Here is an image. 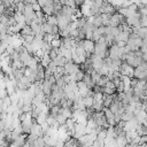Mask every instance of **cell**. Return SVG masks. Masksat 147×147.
I'll return each instance as SVG.
<instances>
[{"label":"cell","mask_w":147,"mask_h":147,"mask_svg":"<svg viewBox=\"0 0 147 147\" xmlns=\"http://www.w3.org/2000/svg\"><path fill=\"white\" fill-rule=\"evenodd\" d=\"M30 26H31V29H32L34 36L38 34V33H41V32H42V31H41V24L37 23L36 21H32V23L30 24Z\"/></svg>","instance_id":"cell-15"},{"label":"cell","mask_w":147,"mask_h":147,"mask_svg":"<svg viewBox=\"0 0 147 147\" xmlns=\"http://www.w3.org/2000/svg\"><path fill=\"white\" fill-rule=\"evenodd\" d=\"M60 1L63 6H69V7H72V8H79V7H77L75 0H60Z\"/></svg>","instance_id":"cell-28"},{"label":"cell","mask_w":147,"mask_h":147,"mask_svg":"<svg viewBox=\"0 0 147 147\" xmlns=\"http://www.w3.org/2000/svg\"><path fill=\"white\" fill-rule=\"evenodd\" d=\"M21 34H34V33H33V31H32V29H31L30 25H25V26L22 29Z\"/></svg>","instance_id":"cell-37"},{"label":"cell","mask_w":147,"mask_h":147,"mask_svg":"<svg viewBox=\"0 0 147 147\" xmlns=\"http://www.w3.org/2000/svg\"><path fill=\"white\" fill-rule=\"evenodd\" d=\"M72 108H62V110H61V114H63L67 118H70V117H72Z\"/></svg>","instance_id":"cell-31"},{"label":"cell","mask_w":147,"mask_h":147,"mask_svg":"<svg viewBox=\"0 0 147 147\" xmlns=\"http://www.w3.org/2000/svg\"><path fill=\"white\" fill-rule=\"evenodd\" d=\"M55 85H56V86H59V87H62V88L65 86V82H64L63 76H61V77L56 78V83H55Z\"/></svg>","instance_id":"cell-39"},{"label":"cell","mask_w":147,"mask_h":147,"mask_svg":"<svg viewBox=\"0 0 147 147\" xmlns=\"http://www.w3.org/2000/svg\"><path fill=\"white\" fill-rule=\"evenodd\" d=\"M114 99H113V94H103V107H110V105L113 103Z\"/></svg>","instance_id":"cell-18"},{"label":"cell","mask_w":147,"mask_h":147,"mask_svg":"<svg viewBox=\"0 0 147 147\" xmlns=\"http://www.w3.org/2000/svg\"><path fill=\"white\" fill-rule=\"evenodd\" d=\"M108 80H109V78L107 77V76H101V78L99 79V82L96 83L99 86H101V87H105L106 86V84L108 83Z\"/></svg>","instance_id":"cell-36"},{"label":"cell","mask_w":147,"mask_h":147,"mask_svg":"<svg viewBox=\"0 0 147 147\" xmlns=\"http://www.w3.org/2000/svg\"><path fill=\"white\" fill-rule=\"evenodd\" d=\"M42 11H44L47 16H49V15H54V9H53V6H52V5L44 7V8H42Z\"/></svg>","instance_id":"cell-34"},{"label":"cell","mask_w":147,"mask_h":147,"mask_svg":"<svg viewBox=\"0 0 147 147\" xmlns=\"http://www.w3.org/2000/svg\"><path fill=\"white\" fill-rule=\"evenodd\" d=\"M80 69L79 64H76L72 60H69L65 62L64 64V75H71V74H76L78 70Z\"/></svg>","instance_id":"cell-2"},{"label":"cell","mask_w":147,"mask_h":147,"mask_svg":"<svg viewBox=\"0 0 147 147\" xmlns=\"http://www.w3.org/2000/svg\"><path fill=\"white\" fill-rule=\"evenodd\" d=\"M147 144V134H142L140 136V145Z\"/></svg>","instance_id":"cell-44"},{"label":"cell","mask_w":147,"mask_h":147,"mask_svg":"<svg viewBox=\"0 0 147 147\" xmlns=\"http://www.w3.org/2000/svg\"><path fill=\"white\" fill-rule=\"evenodd\" d=\"M121 79H122L123 85H124V92H126L130 88H132L131 87V77H129V76H121Z\"/></svg>","instance_id":"cell-13"},{"label":"cell","mask_w":147,"mask_h":147,"mask_svg":"<svg viewBox=\"0 0 147 147\" xmlns=\"http://www.w3.org/2000/svg\"><path fill=\"white\" fill-rule=\"evenodd\" d=\"M93 24L95 28H99L102 25V18H101V14H98L95 16H93Z\"/></svg>","instance_id":"cell-26"},{"label":"cell","mask_w":147,"mask_h":147,"mask_svg":"<svg viewBox=\"0 0 147 147\" xmlns=\"http://www.w3.org/2000/svg\"><path fill=\"white\" fill-rule=\"evenodd\" d=\"M21 38L23 40V44H31L34 40V34H21Z\"/></svg>","instance_id":"cell-19"},{"label":"cell","mask_w":147,"mask_h":147,"mask_svg":"<svg viewBox=\"0 0 147 147\" xmlns=\"http://www.w3.org/2000/svg\"><path fill=\"white\" fill-rule=\"evenodd\" d=\"M115 92H116L115 88H110V87H107V86L102 87V93L103 94H114Z\"/></svg>","instance_id":"cell-40"},{"label":"cell","mask_w":147,"mask_h":147,"mask_svg":"<svg viewBox=\"0 0 147 147\" xmlns=\"http://www.w3.org/2000/svg\"><path fill=\"white\" fill-rule=\"evenodd\" d=\"M119 72L122 76H129V77H133V72H134V68L132 65H130L126 61H123L122 62V65H121V69H119Z\"/></svg>","instance_id":"cell-3"},{"label":"cell","mask_w":147,"mask_h":147,"mask_svg":"<svg viewBox=\"0 0 147 147\" xmlns=\"http://www.w3.org/2000/svg\"><path fill=\"white\" fill-rule=\"evenodd\" d=\"M51 46L54 47V48H60V47L62 46L61 38H54V39L51 41Z\"/></svg>","instance_id":"cell-29"},{"label":"cell","mask_w":147,"mask_h":147,"mask_svg":"<svg viewBox=\"0 0 147 147\" xmlns=\"http://www.w3.org/2000/svg\"><path fill=\"white\" fill-rule=\"evenodd\" d=\"M91 77H92L93 82L96 84V83L99 82V79L101 78V75L99 74V71H96V70H92V71H91Z\"/></svg>","instance_id":"cell-30"},{"label":"cell","mask_w":147,"mask_h":147,"mask_svg":"<svg viewBox=\"0 0 147 147\" xmlns=\"http://www.w3.org/2000/svg\"><path fill=\"white\" fill-rule=\"evenodd\" d=\"M48 54H49V56H51V59H52V61L59 55V48H54V47H52L51 48V51L48 52Z\"/></svg>","instance_id":"cell-38"},{"label":"cell","mask_w":147,"mask_h":147,"mask_svg":"<svg viewBox=\"0 0 147 147\" xmlns=\"http://www.w3.org/2000/svg\"><path fill=\"white\" fill-rule=\"evenodd\" d=\"M133 77L139 79V80H145L147 78V70H144L140 67H137V68H134Z\"/></svg>","instance_id":"cell-8"},{"label":"cell","mask_w":147,"mask_h":147,"mask_svg":"<svg viewBox=\"0 0 147 147\" xmlns=\"http://www.w3.org/2000/svg\"><path fill=\"white\" fill-rule=\"evenodd\" d=\"M46 22H47L48 24H51L52 26L57 25V17H56V15H49V16H47Z\"/></svg>","instance_id":"cell-25"},{"label":"cell","mask_w":147,"mask_h":147,"mask_svg":"<svg viewBox=\"0 0 147 147\" xmlns=\"http://www.w3.org/2000/svg\"><path fill=\"white\" fill-rule=\"evenodd\" d=\"M139 134L137 133V131H126L125 132V137H126V140H127V144L129 142H132Z\"/></svg>","instance_id":"cell-17"},{"label":"cell","mask_w":147,"mask_h":147,"mask_svg":"<svg viewBox=\"0 0 147 147\" xmlns=\"http://www.w3.org/2000/svg\"><path fill=\"white\" fill-rule=\"evenodd\" d=\"M136 118H137V121H138L139 124H142V123L145 122V119L147 118V114H146V111H145V110L139 111V113L136 115Z\"/></svg>","instance_id":"cell-21"},{"label":"cell","mask_w":147,"mask_h":147,"mask_svg":"<svg viewBox=\"0 0 147 147\" xmlns=\"http://www.w3.org/2000/svg\"><path fill=\"white\" fill-rule=\"evenodd\" d=\"M2 101H3V105H5L6 108H8L9 106H11V99H10V95H6V96L2 99Z\"/></svg>","instance_id":"cell-41"},{"label":"cell","mask_w":147,"mask_h":147,"mask_svg":"<svg viewBox=\"0 0 147 147\" xmlns=\"http://www.w3.org/2000/svg\"><path fill=\"white\" fill-rule=\"evenodd\" d=\"M117 11V9H116V7L115 6H113L110 2H108V1H105L103 2V5L101 6V8H100V14H114V13H116Z\"/></svg>","instance_id":"cell-5"},{"label":"cell","mask_w":147,"mask_h":147,"mask_svg":"<svg viewBox=\"0 0 147 147\" xmlns=\"http://www.w3.org/2000/svg\"><path fill=\"white\" fill-rule=\"evenodd\" d=\"M67 61H68V60H67L64 56H62V55H57V56L53 60V62H54L57 67H64V64H65Z\"/></svg>","instance_id":"cell-14"},{"label":"cell","mask_w":147,"mask_h":147,"mask_svg":"<svg viewBox=\"0 0 147 147\" xmlns=\"http://www.w3.org/2000/svg\"><path fill=\"white\" fill-rule=\"evenodd\" d=\"M56 121H57V123L60 124V125H63V124H65V122H67V117L63 115V114H57V116H56Z\"/></svg>","instance_id":"cell-35"},{"label":"cell","mask_w":147,"mask_h":147,"mask_svg":"<svg viewBox=\"0 0 147 147\" xmlns=\"http://www.w3.org/2000/svg\"><path fill=\"white\" fill-rule=\"evenodd\" d=\"M32 8H33L34 11H39V10H41V7H40V5L38 3V1L34 2V3H32Z\"/></svg>","instance_id":"cell-43"},{"label":"cell","mask_w":147,"mask_h":147,"mask_svg":"<svg viewBox=\"0 0 147 147\" xmlns=\"http://www.w3.org/2000/svg\"><path fill=\"white\" fill-rule=\"evenodd\" d=\"M56 17H57V26H59V29H60V30L68 28V26L72 23V21H74V20H72V17L67 16V15H64V14H62V13L57 14V15H56Z\"/></svg>","instance_id":"cell-1"},{"label":"cell","mask_w":147,"mask_h":147,"mask_svg":"<svg viewBox=\"0 0 147 147\" xmlns=\"http://www.w3.org/2000/svg\"><path fill=\"white\" fill-rule=\"evenodd\" d=\"M84 102H85V106H86V109L87 108H92L93 107V103H94V95H87L84 98Z\"/></svg>","instance_id":"cell-20"},{"label":"cell","mask_w":147,"mask_h":147,"mask_svg":"<svg viewBox=\"0 0 147 147\" xmlns=\"http://www.w3.org/2000/svg\"><path fill=\"white\" fill-rule=\"evenodd\" d=\"M41 91L46 96H49L52 94V91H53V84L48 79L42 80L41 82Z\"/></svg>","instance_id":"cell-7"},{"label":"cell","mask_w":147,"mask_h":147,"mask_svg":"<svg viewBox=\"0 0 147 147\" xmlns=\"http://www.w3.org/2000/svg\"><path fill=\"white\" fill-rule=\"evenodd\" d=\"M140 17H141V15L137 11L126 17V23L130 26H140Z\"/></svg>","instance_id":"cell-4"},{"label":"cell","mask_w":147,"mask_h":147,"mask_svg":"<svg viewBox=\"0 0 147 147\" xmlns=\"http://www.w3.org/2000/svg\"><path fill=\"white\" fill-rule=\"evenodd\" d=\"M51 62H52V59H51L49 54H48V53H44L42 57L40 59V64H42L45 68H47V65H48Z\"/></svg>","instance_id":"cell-16"},{"label":"cell","mask_w":147,"mask_h":147,"mask_svg":"<svg viewBox=\"0 0 147 147\" xmlns=\"http://www.w3.org/2000/svg\"><path fill=\"white\" fill-rule=\"evenodd\" d=\"M140 26L147 28V15H141V17H140Z\"/></svg>","instance_id":"cell-42"},{"label":"cell","mask_w":147,"mask_h":147,"mask_svg":"<svg viewBox=\"0 0 147 147\" xmlns=\"http://www.w3.org/2000/svg\"><path fill=\"white\" fill-rule=\"evenodd\" d=\"M129 36H130V33H127V32H125V31H122V32H119V33L115 37V42H117V41L127 42V40H129Z\"/></svg>","instance_id":"cell-12"},{"label":"cell","mask_w":147,"mask_h":147,"mask_svg":"<svg viewBox=\"0 0 147 147\" xmlns=\"http://www.w3.org/2000/svg\"><path fill=\"white\" fill-rule=\"evenodd\" d=\"M30 133H32V134H34V136H37V137H42L45 133H44V131H42V129H41V125L40 124H38L37 122H36V119H34V122H33V124H32V127H31V132Z\"/></svg>","instance_id":"cell-9"},{"label":"cell","mask_w":147,"mask_h":147,"mask_svg":"<svg viewBox=\"0 0 147 147\" xmlns=\"http://www.w3.org/2000/svg\"><path fill=\"white\" fill-rule=\"evenodd\" d=\"M103 114H105V116H106V118L107 119H109V118H113V117H115L114 116V113L110 110V108H108V107H103Z\"/></svg>","instance_id":"cell-32"},{"label":"cell","mask_w":147,"mask_h":147,"mask_svg":"<svg viewBox=\"0 0 147 147\" xmlns=\"http://www.w3.org/2000/svg\"><path fill=\"white\" fill-rule=\"evenodd\" d=\"M116 144H117V147H126L127 145V140H126V137H125V133L124 134H118L116 138Z\"/></svg>","instance_id":"cell-11"},{"label":"cell","mask_w":147,"mask_h":147,"mask_svg":"<svg viewBox=\"0 0 147 147\" xmlns=\"http://www.w3.org/2000/svg\"><path fill=\"white\" fill-rule=\"evenodd\" d=\"M45 71H46V68L42 65V64H38V68H37V82H42L45 80Z\"/></svg>","instance_id":"cell-10"},{"label":"cell","mask_w":147,"mask_h":147,"mask_svg":"<svg viewBox=\"0 0 147 147\" xmlns=\"http://www.w3.org/2000/svg\"><path fill=\"white\" fill-rule=\"evenodd\" d=\"M83 47H84V49L86 51V53H87V55H88V57H90V55L94 53L95 42H94L93 40H91V39H84V41H83Z\"/></svg>","instance_id":"cell-6"},{"label":"cell","mask_w":147,"mask_h":147,"mask_svg":"<svg viewBox=\"0 0 147 147\" xmlns=\"http://www.w3.org/2000/svg\"><path fill=\"white\" fill-rule=\"evenodd\" d=\"M52 29H53V26L51 24H48L47 22H44L41 24V31L44 33H51L52 34Z\"/></svg>","instance_id":"cell-23"},{"label":"cell","mask_w":147,"mask_h":147,"mask_svg":"<svg viewBox=\"0 0 147 147\" xmlns=\"http://www.w3.org/2000/svg\"><path fill=\"white\" fill-rule=\"evenodd\" d=\"M145 95H146V98H147V88H146V91H145Z\"/></svg>","instance_id":"cell-46"},{"label":"cell","mask_w":147,"mask_h":147,"mask_svg":"<svg viewBox=\"0 0 147 147\" xmlns=\"http://www.w3.org/2000/svg\"><path fill=\"white\" fill-rule=\"evenodd\" d=\"M133 117H134V114H133L132 111H127V110H125V111L123 113V115H122V121L127 122V121H131Z\"/></svg>","instance_id":"cell-24"},{"label":"cell","mask_w":147,"mask_h":147,"mask_svg":"<svg viewBox=\"0 0 147 147\" xmlns=\"http://www.w3.org/2000/svg\"><path fill=\"white\" fill-rule=\"evenodd\" d=\"M47 114H45V113H40L38 116H37V118H36V122L38 123V124H42V123H45L46 122V119H47Z\"/></svg>","instance_id":"cell-27"},{"label":"cell","mask_w":147,"mask_h":147,"mask_svg":"<svg viewBox=\"0 0 147 147\" xmlns=\"http://www.w3.org/2000/svg\"><path fill=\"white\" fill-rule=\"evenodd\" d=\"M145 111H146V114H147V107H146V109H145Z\"/></svg>","instance_id":"cell-47"},{"label":"cell","mask_w":147,"mask_h":147,"mask_svg":"<svg viewBox=\"0 0 147 147\" xmlns=\"http://www.w3.org/2000/svg\"><path fill=\"white\" fill-rule=\"evenodd\" d=\"M74 75H75V80H76V82H80V80H83L85 72H84L82 69H79V70H78L76 74H74Z\"/></svg>","instance_id":"cell-33"},{"label":"cell","mask_w":147,"mask_h":147,"mask_svg":"<svg viewBox=\"0 0 147 147\" xmlns=\"http://www.w3.org/2000/svg\"><path fill=\"white\" fill-rule=\"evenodd\" d=\"M23 1H24L25 3H31V5L34 3V2H37V0H23Z\"/></svg>","instance_id":"cell-45"},{"label":"cell","mask_w":147,"mask_h":147,"mask_svg":"<svg viewBox=\"0 0 147 147\" xmlns=\"http://www.w3.org/2000/svg\"><path fill=\"white\" fill-rule=\"evenodd\" d=\"M110 14H101V18H102V25L103 26H109L110 24Z\"/></svg>","instance_id":"cell-22"}]
</instances>
